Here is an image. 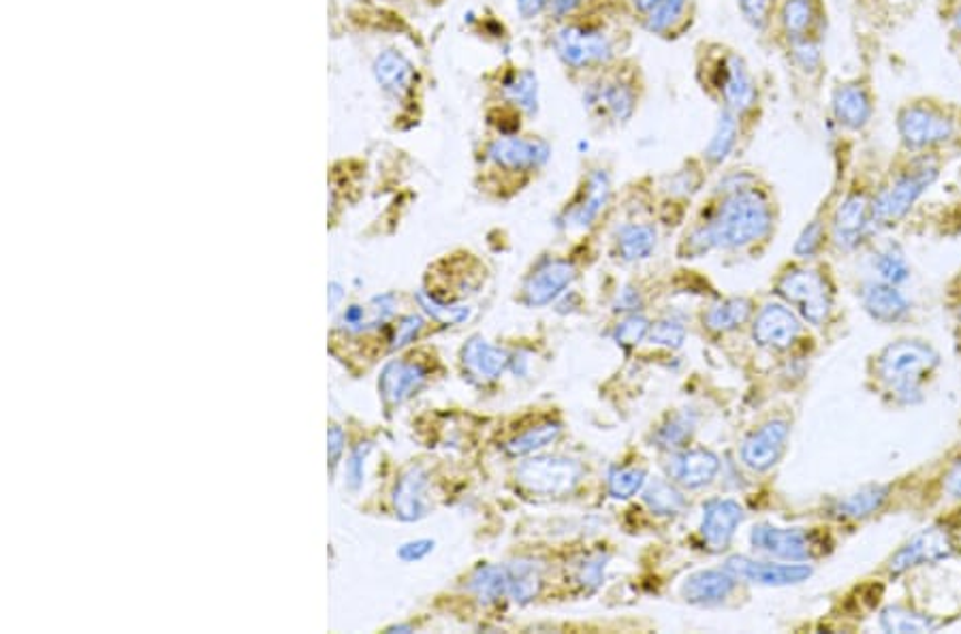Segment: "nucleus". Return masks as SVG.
I'll return each mask as SVG.
<instances>
[{
    "instance_id": "nucleus-1",
    "label": "nucleus",
    "mask_w": 961,
    "mask_h": 634,
    "mask_svg": "<svg viewBox=\"0 0 961 634\" xmlns=\"http://www.w3.org/2000/svg\"><path fill=\"white\" fill-rule=\"evenodd\" d=\"M776 220V201L763 180L748 169L728 172L716 184L696 225L684 236L680 254L703 257L712 250L748 248L767 240Z\"/></svg>"
},
{
    "instance_id": "nucleus-2",
    "label": "nucleus",
    "mask_w": 961,
    "mask_h": 634,
    "mask_svg": "<svg viewBox=\"0 0 961 634\" xmlns=\"http://www.w3.org/2000/svg\"><path fill=\"white\" fill-rule=\"evenodd\" d=\"M692 80L716 112H728L754 137L765 121V86L746 54L728 41L703 37L692 48Z\"/></svg>"
},
{
    "instance_id": "nucleus-3",
    "label": "nucleus",
    "mask_w": 961,
    "mask_h": 634,
    "mask_svg": "<svg viewBox=\"0 0 961 634\" xmlns=\"http://www.w3.org/2000/svg\"><path fill=\"white\" fill-rule=\"evenodd\" d=\"M637 32L631 18L616 13L541 27L545 48L575 91L604 66L632 54Z\"/></svg>"
},
{
    "instance_id": "nucleus-4",
    "label": "nucleus",
    "mask_w": 961,
    "mask_h": 634,
    "mask_svg": "<svg viewBox=\"0 0 961 634\" xmlns=\"http://www.w3.org/2000/svg\"><path fill=\"white\" fill-rule=\"evenodd\" d=\"M577 92L590 124L601 131H620L641 114L650 82L643 62L629 54L586 80Z\"/></svg>"
},
{
    "instance_id": "nucleus-5",
    "label": "nucleus",
    "mask_w": 961,
    "mask_h": 634,
    "mask_svg": "<svg viewBox=\"0 0 961 634\" xmlns=\"http://www.w3.org/2000/svg\"><path fill=\"white\" fill-rule=\"evenodd\" d=\"M900 150L944 154L961 148V101L933 92L903 96L893 112Z\"/></svg>"
},
{
    "instance_id": "nucleus-6",
    "label": "nucleus",
    "mask_w": 961,
    "mask_h": 634,
    "mask_svg": "<svg viewBox=\"0 0 961 634\" xmlns=\"http://www.w3.org/2000/svg\"><path fill=\"white\" fill-rule=\"evenodd\" d=\"M485 121L494 135H512L528 128L541 112V82L533 66L507 61L485 77Z\"/></svg>"
},
{
    "instance_id": "nucleus-7",
    "label": "nucleus",
    "mask_w": 961,
    "mask_h": 634,
    "mask_svg": "<svg viewBox=\"0 0 961 634\" xmlns=\"http://www.w3.org/2000/svg\"><path fill=\"white\" fill-rule=\"evenodd\" d=\"M551 142L537 131H521L512 135H489L480 148V163L489 180L498 181V195L519 193L535 180L551 160Z\"/></svg>"
},
{
    "instance_id": "nucleus-8",
    "label": "nucleus",
    "mask_w": 961,
    "mask_h": 634,
    "mask_svg": "<svg viewBox=\"0 0 961 634\" xmlns=\"http://www.w3.org/2000/svg\"><path fill=\"white\" fill-rule=\"evenodd\" d=\"M900 163L889 172L871 201L874 229H887L903 220L940 178L942 154H910L900 150Z\"/></svg>"
},
{
    "instance_id": "nucleus-9",
    "label": "nucleus",
    "mask_w": 961,
    "mask_h": 634,
    "mask_svg": "<svg viewBox=\"0 0 961 634\" xmlns=\"http://www.w3.org/2000/svg\"><path fill=\"white\" fill-rule=\"evenodd\" d=\"M874 69V56L861 52L859 66L829 84L827 118L840 137H864L874 126L878 116V82Z\"/></svg>"
},
{
    "instance_id": "nucleus-10",
    "label": "nucleus",
    "mask_w": 961,
    "mask_h": 634,
    "mask_svg": "<svg viewBox=\"0 0 961 634\" xmlns=\"http://www.w3.org/2000/svg\"><path fill=\"white\" fill-rule=\"evenodd\" d=\"M938 365V353L921 340H900L889 344L876 363L885 387L903 404L921 399V385Z\"/></svg>"
},
{
    "instance_id": "nucleus-11",
    "label": "nucleus",
    "mask_w": 961,
    "mask_h": 634,
    "mask_svg": "<svg viewBox=\"0 0 961 634\" xmlns=\"http://www.w3.org/2000/svg\"><path fill=\"white\" fill-rule=\"evenodd\" d=\"M788 75V91L804 107H816L827 89V39H806L776 50Z\"/></svg>"
},
{
    "instance_id": "nucleus-12",
    "label": "nucleus",
    "mask_w": 961,
    "mask_h": 634,
    "mask_svg": "<svg viewBox=\"0 0 961 634\" xmlns=\"http://www.w3.org/2000/svg\"><path fill=\"white\" fill-rule=\"evenodd\" d=\"M831 13L827 0H778L767 39L772 50L806 39H827Z\"/></svg>"
},
{
    "instance_id": "nucleus-13",
    "label": "nucleus",
    "mask_w": 961,
    "mask_h": 634,
    "mask_svg": "<svg viewBox=\"0 0 961 634\" xmlns=\"http://www.w3.org/2000/svg\"><path fill=\"white\" fill-rule=\"evenodd\" d=\"M923 0H850V15L857 24V39L878 45L880 39L914 18Z\"/></svg>"
},
{
    "instance_id": "nucleus-14",
    "label": "nucleus",
    "mask_w": 961,
    "mask_h": 634,
    "mask_svg": "<svg viewBox=\"0 0 961 634\" xmlns=\"http://www.w3.org/2000/svg\"><path fill=\"white\" fill-rule=\"evenodd\" d=\"M778 293L812 325H823L831 312V287L827 278L812 268H793L778 282Z\"/></svg>"
},
{
    "instance_id": "nucleus-15",
    "label": "nucleus",
    "mask_w": 961,
    "mask_h": 634,
    "mask_svg": "<svg viewBox=\"0 0 961 634\" xmlns=\"http://www.w3.org/2000/svg\"><path fill=\"white\" fill-rule=\"evenodd\" d=\"M874 193L876 190L866 188L864 184L852 186L841 195L838 206L831 211L829 238L840 250H855L874 229L871 222Z\"/></svg>"
},
{
    "instance_id": "nucleus-16",
    "label": "nucleus",
    "mask_w": 961,
    "mask_h": 634,
    "mask_svg": "<svg viewBox=\"0 0 961 634\" xmlns=\"http://www.w3.org/2000/svg\"><path fill=\"white\" fill-rule=\"evenodd\" d=\"M583 468L571 457H533L517 466V485L537 496H567L581 481Z\"/></svg>"
},
{
    "instance_id": "nucleus-17",
    "label": "nucleus",
    "mask_w": 961,
    "mask_h": 634,
    "mask_svg": "<svg viewBox=\"0 0 961 634\" xmlns=\"http://www.w3.org/2000/svg\"><path fill=\"white\" fill-rule=\"evenodd\" d=\"M613 199L611 174L604 167H592L583 174L579 188L562 210L560 225L567 229H590L609 210Z\"/></svg>"
},
{
    "instance_id": "nucleus-18",
    "label": "nucleus",
    "mask_w": 961,
    "mask_h": 634,
    "mask_svg": "<svg viewBox=\"0 0 961 634\" xmlns=\"http://www.w3.org/2000/svg\"><path fill=\"white\" fill-rule=\"evenodd\" d=\"M751 541L758 551L788 562H806L825 551L823 537L804 528H776L761 523L752 530Z\"/></svg>"
},
{
    "instance_id": "nucleus-19",
    "label": "nucleus",
    "mask_w": 961,
    "mask_h": 634,
    "mask_svg": "<svg viewBox=\"0 0 961 634\" xmlns=\"http://www.w3.org/2000/svg\"><path fill=\"white\" fill-rule=\"evenodd\" d=\"M699 11V0H659L643 18L637 20V31L664 43H678L694 31Z\"/></svg>"
},
{
    "instance_id": "nucleus-20",
    "label": "nucleus",
    "mask_w": 961,
    "mask_h": 634,
    "mask_svg": "<svg viewBox=\"0 0 961 634\" xmlns=\"http://www.w3.org/2000/svg\"><path fill=\"white\" fill-rule=\"evenodd\" d=\"M951 553H953L951 534L944 528H928L896 551V555L889 560V573H906L921 564L944 560Z\"/></svg>"
},
{
    "instance_id": "nucleus-21",
    "label": "nucleus",
    "mask_w": 961,
    "mask_h": 634,
    "mask_svg": "<svg viewBox=\"0 0 961 634\" xmlns=\"http://www.w3.org/2000/svg\"><path fill=\"white\" fill-rule=\"evenodd\" d=\"M577 278V268L569 259H547L530 273L524 284V302L533 308H541L558 300L565 289H569Z\"/></svg>"
},
{
    "instance_id": "nucleus-22",
    "label": "nucleus",
    "mask_w": 961,
    "mask_h": 634,
    "mask_svg": "<svg viewBox=\"0 0 961 634\" xmlns=\"http://www.w3.org/2000/svg\"><path fill=\"white\" fill-rule=\"evenodd\" d=\"M802 323L793 310L782 303H767L752 323V337L763 349L784 351L795 344Z\"/></svg>"
},
{
    "instance_id": "nucleus-23",
    "label": "nucleus",
    "mask_w": 961,
    "mask_h": 634,
    "mask_svg": "<svg viewBox=\"0 0 961 634\" xmlns=\"http://www.w3.org/2000/svg\"><path fill=\"white\" fill-rule=\"evenodd\" d=\"M788 432L790 427L784 419H772L761 425L744 440L742 461L754 472H765L774 468L786 449Z\"/></svg>"
},
{
    "instance_id": "nucleus-24",
    "label": "nucleus",
    "mask_w": 961,
    "mask_h": 634,
    "mask_svg": "<svg viewBox=\"0 0 961 634\" xmlns=\"http://www.w3.org/2000/svg\"><path fill=\"white\" fill-rule=\"evenodd\" d=\"M724 569L737 579H746L758 585H795L802 581H808L814 569L808 564H774V562H758L744 555H733L726 560Z\"/></svg>"
},
{
    "instance_id": "nucleus-25",
    "label": "nucleus",
    "mask_w": 961,
    "mask_h": 634,
    "mask_svg": "<svg viewBox=\"0 0 961 634\" xmlns=\"http://www.w3.org/2000/svg\"><path fill=\"white\" fill-rule=\"evenodd\" d=\"M751 142V135L740 118H735L728 112H716V122L710 142L701 150V160L707 167V172H714L722 167L733 154Z\"/></svg>"
},
{
    "instance_id": "nucleus-26",
    "label": "nucleus",
    "mask_w": 961,
    "mask_h": 634,
    "mask_svg": "<svg viewBox=\"0 0 961 634\" xmlns=\"http://www.w3.org/2000/svg\"><path fill=\"white\" fill-rule=\"evenodd\" d=\"M721 470L719 455L707 449H691L673 455L666 464V472L673 484L699 489L703 485L712 484L714 477Z\"/></svg>"
},
{
    "instance_id": "nucleus-27",
    "label": "nucleus",
    "mask_w": 961,
    "mask_h": 634,
    "mask_svg": "<svg viewBox=\"0 0 961 634\" xmlns=\"http://www.w3.org/2000/svg\"><path fill=\"white\" fill-rule=\"evenodd\" d=\"M744 521V509L735 500H712L703 509L701 519V537L712 549H724L731 543L737 526Z\"/></svg>"
},
{
    "instance_id": "nucleus-28",
    "label": "nucleus",
    "mask_w": 961,
    "mask_h": 634,
    "mask_svg": "<svg viewBox=\"0 0 961 634\" xmlns=\"http://www.w3.org/2000/svg\"><path fill=\"white\" fill-rule=\"evenodd\" d=\"M861 302L871 319L880 323H898L908 312L910 303L898 287L889 282H868L861 289Z\"/></svg>"
},
{
    "instance_id": "nucleus-29",
    "label": "nucleus",
    "mask_w": 961,
    "mask_h": 634,
    "mask_svg": "<svg viewBox=\"0 0 961 634\" xmlns=\"http://www.w3.org/2000/svg\"><path fill=\"white\" fill-rule=\"evenodd\" d=\"M599 13L627 15L632 20L629 0H549L541 27L542 24H560V22L588 18V15H599Z\"/></svg>"
},
{
    "instance_id": "nucleus-30",
    "label": "nucleus",
    "mask_w": 961,
    "mask_h": 634,
    "mask_svg": "<svg viewBox=\"0 0 961 634\" xmlns=\"http://www.w3.org/2000/svg\"><path fill=\"white\" fill-rule=\"evenodd\" d=\"M737 576L724 571H699L691 574L682 588L684 601L691 604H719L731 596Z\"/></svg>"
},
{
    "instance_id": "nucleus-31",
    "label": "nucleus",
    "mask_w": 961,
    "mask_h": 634,
    "mask_svg": "<svg viewBox=\"0 0 961 634\" xmlns=\"http://www.w3.org/2000/svg\"><path fill=\"white\" fill-rule=\"evenodd\" d=\"M374 75L381 89L393 98H404L415 86V66L404 54L388 50L374 62Z\"/></svg>"
},
{
    "instance_id": "nucleus-32",
    "label": "nucleus",
    "mask_w": 961,
    "mask_h": 634,
    "mask_svg": "<svg viewBox=\"0 0 961 634\" xmlns=\"http://www.w3.org/2000/svg\"><path fill=\"white\" fill-rule=\"evenodd\" d=\"M657 243L659 229L650 220L624 222L616 233V250L629 263L648 259L657 250Z\"/></svg>"
},
{
    "instance_id": "nucleus-33",
    "label": "nucleus",
    "mask_w": 961,
    "mask_h": 634,
    "mask_svg": "<svg viewBox=\"0 0 961 634\" xmlns=\"http://www.w3.org/2000/svg\"><path fill=\"white\" fill-rule=\"evenodd\" d=\"M887 498H889L887 485H868L838 500V505L834 507V515L841 519H866L870 515L878 513L887 502Z\"/></svg>"
},
{
    "instance_id": "nucleus-34",
    "label": "nucleus",
    "mask_w": 961,
    "mask_h": 634,
    "mask_svg": "<svg viewBox=\"0 0 961 634\" xmlns=\"http://www.w3.org/2000/svg\"><path fill=\"white\" fill-rule=\"evenodd\" d=\"M752 316V302L746 298H728L707 308L703 323L707 330L726 333L742 328Z\"/></svg>"
},
{
    "instance_id": "nucleus-35",
    "label": "nucleus",
    "mask_w": 961,
    "mask_h": 634,
    "mask_svg": "<svg viewBox=\"0 0 961 634\" xmlns=\"http://www.w3.org/2000/svg\"><path fill=\"white\" fill-rule=\"evenodd\" d=\"M560 434H562V425L558 422H551V419L530 425L507 443V454L513 455V457L537 454L545 447L554 445L560 438Z\"/></svg>"
},
{
    "instance_id": "nucleus-36",
    "label": "nucleus",
    "mask_w": 961,
    "mask_h": 634,
    "mask_svg": "<svg viewBox=\"0 0 961 634\" xmlns=\"http://www.w3.org/2000/svg\"><path fill=\"white\" fill-rule=\"evenodd\" d=\"M466 362L479 378L494 381L509 365V355L505 351L487 344L485 340H475L466 351Z\"/></svg>"
},
{
    "instance_id": "nucleus-37",
    "label": "nucleus",
    "mask_w": 961,
    "mask_h": 634,
    "mask_svg": "<svg viewBox=\"0 0 961 634\" xmlns=\"http://www.w3.org/2000/svg\"><path fill=\"white\" fill-rule=\"evenodd\" d=\"M507 573H509V594L515 603H530L539 596L542 585L539 564H535L533 560H519Z\"/></svg>"
},
{
    "instance_id": "nucleus-38",
    "label": "nucleus",
    "mask_w": 961,
    "mask_h": 634,
    "mask_svg": "<svg viewBox=\"0 0 961 634\" xmlns=\"http://www.w3.org/2000/svg\"><path fill=\"white\" fill-rule=\"evenodd\" d=\"M880 626H882V631H887V633H931V631H936L938 628V622L930 617V615H923V613H917V611H910V609H906V606H887L885 611H882V615H880Z\"/></svg>"
},
{
    "instance_id": "nucleus-39",
    "label": "nucleus",
    "mask_w": 961,
    "mask_h": 634,
    "mask_svg": "<svg viewBox=\"0 0 961 634\" xmlns=\"http://www.w3.org/2000/svg\"><path fill=\"white\" fill-rule=\"evenodd\" d=\"M776 2L778 0H735L737 13L742 18V22L751 29L763 43H767L772 24H774V13H776Z\"/></svg>"
},
{
    "instance_id": "nucleus-40",
    "label": "nucleus",
    "mask_w": 961,
    "mask_h": 634,
    "mask_svg": "<svg viewBox=\"0 0 961 634\" xmlns=\"http://www.w3.org/2000/svg\"><path fill=\"white\" fill-rule=\"evenodd\" d=\"M643 500L652 513L662 515V517H673V515H680L686 509V498L682 496V491L675 485L662 481V479L648 485Z\"/></svg>"
},
{
    "instance_id": "nucleus-41",
    "label": "nucleus",
    "mask_w": 961,
    "mask_h": 634,
    "mask_svg": "<svg viewBox=\"0 0 961 634\" xmlns=\"http://www.w3.org/2000/svg\"><path fill=\"white\" fill-rule=\"evenodd\" d=\"M936 20L944 34L947 52L961 48V0H931Z\"/></svg>"
},
{
    "instance_id": "nucleus-42",
    "label": "nucleus",
    "mask_w": 961,
    "mask_h": 634,
    "mask_svg": "<svg viewBox=\"0 0 961 634\" xmlns=\"http://www.w3.org/2000/svg\"><path fill=\"white\" fill-rule=\"evenodd\" d=\"M694 432V415L692 413H678L662 423L654 434V440L661 449H682L691 440Z\"/></svg>"
},
{
    "instance_id": "nucleus-43",
    "label": "nucleus",
    "mask_w": 961,
    "mask_h": 634,
    "mask_svg": "<svg viewBox=\"0 0 961 634\" xmlns=\"http://www.w3.org/2000/svg\"><path fill=\"white\" fill-rule=\"evenodd\" d=\"M874 268H876V272H878L882 282H889L893 287H898V284L906 282L910 278L908 261H906L900 246H896V243H889L885 250H880L876 254Z\"/></svg>"
},
{
    "instance_id": "nucleus-44",
    "label": "nucleus",
    "mask_w": 961,
    "mask_h": 634,
    "mask_svg": "<svg viewBox=\"0 0 961 634\" xmlns=\"http://www.w3.org/2000/svg\"><path fill=\"white\" fill-rule=\"evenodd\" d=\"M475 588L479 592L480 601L498 603L505 594H509V573L505 569L485 567L475 579Z\"/></svg>"
},
{
    "instance_id": "nucleus-45",
    "label": "nucleus",
    "mask_w": 961,
    "mask_h": 634,
    "mask_svg": "<svg viewBox=\"0 0 961 634\" xmlns=\"http://www.w3.org/2000/svg\"><path fill=\"white\" fill-rule=\"evenodd\" d=\"M645 477L641 468H613L609 472V493L618 500L632 498L645 487Z\"/></svg>"
},
{
    "instance_id": "nucleus-46",
    "label": "nucleus",
    "mask_w": 961,
    "mask_h": 634,
    "mask_svg": "<svg viewBox=\"0 0 961 634\" xmlns=\"http://www.w3.org/2000/svg\"><path fill=\"white\" fill-rule=\"evenodd\" d=\"M827 229H829V222H825V218H820V216L812 218L810 222L804 227L802 236L797 238V242H795V248H793L795 254L802 257V259L814 257L823 248V243H825Z\"/></svg>"
},
{
    "instance_id": "nucleus-47",
    "label": "nucleus",
    "mask_w": 961,
    "mask_h": 634,
    "mask_svg": "<svg viewBox=\"0 0 961 634\" xmlns=\"http://www.w3.org/2000/svg\"><path fill=\"white\" fill-rule=\"evenodd\" d=\"M648 337H650L652 344L666 346V349H680L684 344V340H686V328H684V323L680 319L666 316V319H661L659 323H654L650 328Z\"/></svg>"
},
{
    "instance_id": "nucleus-48",
    "label": "nucleus",
    "mask_w": 961,
    "mask_h": 634,
    "mask_svg": "<svg viewBox=\"0 0 961 634\" xmlns=\"http://www.w3.org/2000/svg\"><path fill=\"white\" fill-rule=\"evenodd\" d=\"M650 321L645 319V316H641V314H631V316H627L622 323H618V328H616V332H613V337H616V342L620 344V346H627V349H631L634 344H639L643 337H648V333H650Z\"/></svg>"
},
{
    "instance_id": "nucleus-49",
    "label": "nucleus",
    "mask_w": 961,
    "mask_h": 634,
    "mask_svg": "<svg viewBox=\"0 0 961 634\" xmlns=\"http://www.w3.org/2000/svg\"><path fill=\"white\" fill-rule=\"evenodd\" d=\"M602 573H604V558L602 555H590V558H586V560H581L577 564L575 581L583 590H597L602 583Z\"/></svg>"
},
{
    "instance_id": "nucleus-50",
    "label": "nucleus",
    "mask_w": 961,
    "mask_h": 634,
    "mask_svg": "<svg viewBox=\"0 0 961 634\" xmlns=\"http://www.w3.org/2000/svg\"><path fill=\"white\" fill-rule=\"evenodd\" d=\"M549 0H515V11L521 22L528 24H541L547 13Z\"/></svg>"
},
{
    "instance_id": "nucleus-51",
    "label": "nucleus",
    "mask_w": 961,
    "mask_h": 634,
    "mask_svg": "<svg viewBox=\"0 0 961 634\" xmlns=\"http://www.w3.org/2000/svg\"><path fill=\"white\" fill-rule=\"evenodd\" d=\"M944 489H947V493L949 496H953V498H961V461H958L955 466H953V470L947 475V481H944Z\"/></svg>"
},
{
    "instance_id": "nucleus-52",
    "label": "nucleus",
    "mask_w": 961,
    "mask_h": 634,
    "mask_svg": "<svg viewBox=\"0 0 961 634\" xmlns=\"http://www.w3.org/2000/svg\"><path fill=\"white\" fill-rule=\"evenodd\" d=\"M657 2H659V0H629V9H631L634 27H637V20L643 18V15H645V13H648Z\"/></svg>"
},
{
    "instance_id": "nucleus-53",
    "label": "nucleus",
    "mask_w": 961,
    "mask_h": 634,
    "mask_svg": "<svg viewBox=\"0 0 961 634\" xmlns=\"http://www.w3.org/2000/svg\"><path fill=\"white\" fill-rule=\"evenodd\" d=\"M618 305H622L620 310H634V308L639 305V295H637V291L627 289V291L622 293V300L618 302Z\"/></svg>"
},
{
    "instance_id": "nucleus-54",
    "label": "nucleus",
    "mask_w": 961,
    "mask_h": 634,
    "mask_svg": "<svg viewBox=\"0 0 961 634\" xmlns=\"http://www.w3.org/2000/svg\"><path fill=\"white\" fill-rule=\"evenodd\" d=\"M949 56H951V59H953V61H955V64H958V69H960V71H961V48H958V50H955V52H951V54H949Z\"/></svg>"
}]
</instances>
